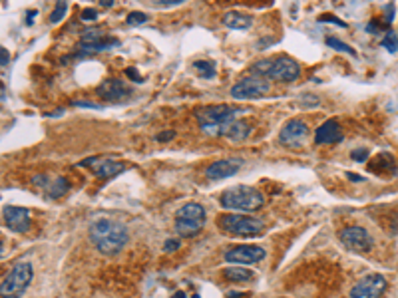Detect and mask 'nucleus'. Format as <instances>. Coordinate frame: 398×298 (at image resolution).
Segmentation results:
<instances>
[{
  "label": "nucleus",
  "instance_id": "nucleus-17",
  "mask_svg": "<svg viewBox=\"0 0 398 298\" xmlns=\"http://www.w3.org/2000/svg\"><path fill=\"white\" fill-rule=\"evenodd\" d=\"M342 129L337 119H327L323 121L317 131H315V143L317 145H333V143H341L342 141Z\"/></svg>",
  "mask_w": 398,
  "mask_h": 298
},
{
  "label": "nucleus",
  "instance_id": "nucleus-34",
  "mask_svg": "<svg viewBox=\"0 0 398 298\" xmlns=\"http://www.w3.org/2000/svg\"><path fill=\"white\" fill-rule=\"evenodd\" d=\"M175 137V131H164V133H160V135H156V139L158 141H170Z\"/></svg>",
  "mask_w": 398,
  "mask_h": 298
},
{
  "label": "nucleus",
  "instance_id": "nucleus-24",
  "mask_svg": "<svg viewBox=\"0 0 398 298\" xmlns=\"http://www.w3.org/2000/svg\"><path fill=\"white\" fill-rule=\"evenodd\" d=\"M327 46H331V48H335L337 52H344V54H348V56H356V52L350 48L348 44H344L342 40H339V38H335V36H329L327 38Z\"/></svg>",
  "mask_w": 398,
  "mask_h": 298
},
{
  "label": "nucleus",
  "instance_id": "nucleus-9",
  "mask_svg": "<svg viewBox=\"0 0 398 298\" xmlns=\"http://www.w3.org/2000/svg\"><path fill=\"white\" fill-rule=\"evenodd\" d=\"M386 290V280L380 274H368L360 278L348 292L350 298H380Z\"/></svg>",
  "mask_w": 398,
  "mask_h": 298
},
{
  "label": "nucleus",
  "instance_id": "nucleus-22",
  "mask_svg": "<svg viewBox=\"0 0 398 298\" xmlns=\"http://www.w3.org/2000/svg\"><path fill=\"white\" fill-rule=\"evenodd\" d=\"M223 276L231 282H247L253 278V272L249 268H241V266H229L223 270Z\"/></svg>",
  "mask_w": 398,
  "mask_h": 298
},
{
  "label": "nucleus",
  "instance_id": "nucleus-38",
  "mask_svg": "<svg viewBox=\"0 0 398 298\" xmlns=\"http://www.w3.org/2000/svg\"><path fill=\"white\" fill-rule=\"evenodd\" d=\"M171 298H185V294H183V292H175Z\"/></svg>",
  "mask_w": 398,
  "mask_h": 298
},
{
  "label": "nucleus",
  "instance_id": "nucleus-2",
  "mask_svg": "<svg viewBox=\"0 0 398 298\" xmlns=\"http://www.w3.org/2000/svg\"><path fill=\"white\" fill-rule=\"evenodd\" d=\"M90 241L98 248V252L106 256H114L125 248L129 241V233L123 223H117L112 219H98L90 227Z\"/></svg>",
  "mask_w": 398,
  "mask_h": 298
},
{
  "label": "nucleus",
  "instance_id": "nucleus-20",
  "mask_svg": "<svg viewBox=\"0 0 398 298\" xmlns=\"http://www.w3.org/2000/svg\"><path fill=\"white\" fill-rule=\"evenodd\" d=\"M368 169H370L372 173L380 175L382 179H388L390 175H394V173H396L394 157H392L390 153H380V155L374 159V163H370V165H368Z\"/></svg>",
  "mask_w": 398,
  "mask_h": 298
},
{
  "label": "nucleus",
  "instance_id": "nucleus-10",
  "mask_svg": "<svg viewBox=\"0 0 398 298\" xmlns=\"http://www.w3.org/2000/svg\"><path fill=\"white\" fill-rule=\"evenodd\" d=\"M119 40L115 38H108L106 34H102L100 30H86L78 42V56L82 54H94V52H104V50L117 46Z\"/></svg>",
  "mask_w": 398,
  "mask_h": 298
},
{
  "label": "nucleus",
  "instance_id": "nucleus-18",
  "mask_svg": "<svg viewBox=\"0 0 398 298\" xmlns=\"http://www.w3.org/2000/svg\"><path fill=\"white\" fill-rule=\"evenodd\" d=\"M96 94H98L100 98L108 99V101H121L123 98H129V96H131V90H129L123 82L110 78V80L102 82V84L96 88Z\"/></svg>",
  "mask_w": 398,
  "mask_h": 298
},
{
  "label": "nucleus",
  "instance_id": "nucleus-36",
  "mask_svg": "<svg viewBox=\"0 0 398 298\" xmlns=\"http://www.w3.org/2000/svg\"><path fill=\"white\" fill-rule=\"evenodd\" d=\"M183 0H156V4L158 6H177V4H181Z\"/></svg>",
  "mask_w": 398,
  "mask_h": 298
},
{
  "label": "nucleus",
  "instance_id": "nucleus-32",
  "mask_svg": "<svg viewBox=\"0 0 398 298\" xmlns=\"http://www.w3.org/2000/svg\"><path fill=\"white\" fill-rule=\"evenodd\" d=\"M179 247H181V241L170 239V241H166V245H164V250H166V252H173V250H177Z\"/></svg>",
  "mask_w": 398,
  "mask_h": 298
},
{
  "label": "nucleus",
  "instance_id": "nucleus-14",
  "mask_svg": "<svg viewBox=\"0 0 398 298\" xmlns=\"http://www.w3.org/2000/svg\"><path fill=\"white\" fill-rule=\"evenodd\" d=\"M307 137H309V125L299 117L289 119L279 131V141L287 147H299Z\"/></svg>",
  "mask_w": 398,
  "mask_h": 298
},
{
  "label": "nucleus",
  "instance_id": "nucleus-26",
  "mask_svg": "<svg viewBox=\"0 0 398 298\" xmlns=\"http://www.w3.org/2000/svg\"><path fill=\"white\" fill-rule=\"evenodd\" d=\"M125 22H127L129 26L146 24V22H148V14H144V12H129V14H127V18H125Z\"/></svg>",
  "mask_w": 398,
  "mask_h": 298
},
{
  "label": "nucleus",
  "instance_id": "nucleus-19",
  "mask_svg": "<svg viewBox=\"0 0 398 298\" xmlns=\"http://www.w3.org/2000/svg\"><path fill=\"white\" fill-rule=\"evenodd\" d=\"M34 183L36 185H40L48 195L52 199L56 197H62L66 191H68V181L64 179V177H54V179H48L46 175H38V177H34Z\"/></svg>",
  "mask_w": 398,
  "mask_h": 298
},
{
  "label": "nucleus",
  "instance_id": "nucleus-23",
  "mask_svg": "<svg viewBox=\"0 0 398 298\" xmlns=\"http://www.w3.org/2000/svg\"><path fill=\"white\" fill-rule=\"evenodd\" d=\"M193 66H195V70H197V74H199L201 78H213V76H215V64H213V62L199 60V62H195Z\"/></svg>",
  "mask_w": 398,
  "mask_h": 298
},
{
  "label": "nucleus",
  "instance_id": "nucleus-11",
  "mask_svg": "<svg viewBox=\"0 0 398 298\" xmlns=\"http://www.w3.org/2000/svg\"><path fill=\"white\" fill-rule=\"evenodd\" d=\"M80 165L88 167L94 175H98L102 179H112L117 173L125 171V163L119 159H112V157H88Z\"/></svg>",
  "mask_w": 398,
  "mask_h": 298
},
{
  "label": "nucleus",
  "instance_id": "nucleus-8",
  "mask_svg": "<svg viewBox=\"0 0 398 298\" xmlns=\"http://www.w3.org/2000/svg\"><path fill=\"white\" fill-rule=\"evenodd\" d=\"M269 90H271V86H269V82H267V80L251 76V78H243V80H239V82L231 88V98H235V99H257V98H263L265 94H269Z\"/></svg>",
  "mask_w": 398,
  "mask_h": 298
},
{
  "label": "nucleus",
  "instance_id": "nucleus-25",
  "mask_svg": "<svg viewBox=\"0 0 398 298\" xmlns=\"http://www.w3.org/2000/svg\"><path fill=\"white\" fill-rule=\"evenodd\" d=\"M380 46H382V48H386L388 52H396L398 50V36L392 32V30L384 32V38L380 40Z\"/></svg>",
  "mask_w": 398,
  "mask_h": 298
},
{
  "label": "nucleus",
  "instance_id": "nucleus-29",
  "mask_svg": "<svg viewBox=\"0 0 398 298\" xmlns=\"http://www.w3.org/2000/svg\"><path fill=\"white\" fill-rule=\"evenodd\" d=\"M319 22H331V24H337V26H341V28H346V22L339 20V18L333 16V14H323V16L319 18Z\"/></svg>",
  "mask_w": 398,
  "mask_h": 298
},
{
  "label": "nucleus",
  "instance_id": "nucleus-3",
  "mask_svg": "<svg viewBox=\"0 0 398 298\" xmlns=\"http://www.w3.org/2000/svg\"><path fill=\"white\" fill-rule=\"evenodd\" d=\"M251 74L263 80H277V82H295L301 74V66L289 56L263 58L251 66Z\"/></svg>",
  "mask_w": 398,
  "mask_h": 298
},
{
  "label": "nucleus",
  "instance_id": "nucleus-1",
  "mask_svg": "<svg viewBox=\"0 0 398 298\" xmlns=\"http://www.w3.org/2000/svg\"><path fill=\"white\" fill-rule=\"evenodd\" d=\"M201 129L207 135L227 137V139H245L249 135V125L237 117V109L227 103H213L199 107L195 111Z\"/></svg>",
  "mask_w": 398,
  "mask_h": 298
},
{
  "label": "nucleus",
  "instance_id": "nucleus-31",
  "mask_svg": "<svg viewBox=\"0 0 398 298\" xmlns=\"http://www.w3.org/2000/svg\"><path fill=\"white\" fill-rule=\"evenodd\" d=\"M72 105H76V107H90V109H100V107H102L100 103H94V101H84V99H74V101H72Z\"/></svg>",
  "mask_w": 398,
  "mask_h": 298
},
{
  "label": "nucleus",
  "instance_id": "nucleus-4",
  "mask_svg": "<svg viewBox=\"0 0 398 298\" xmlns=\"http://www.w3.org/2000/svg\"><path fill=\"white\" fill-rule=\"evenodd\" d=\"M219 203H221L223 209L239 211V213L247 215V213H255L257 209L263 207L265 195H263L259 189H255V187H249V185H235V187H229L227 191L221 193Z\"/></svg>",
  "mask_w": 398,
  "mask_h": 298
},
{
  "label": "nucleus",
  "instance_id": "nucleus-12",
  "mask_svg": "<svg viewBox=\"0 0 398 298\" xmlns=\"http://www.w3.org/2000/svg\"><path fill=\"white\" fill-rule=\"evenodd\" d=\"M339 237H341L342 245L352 252H368L374 245L372 237L362 227H346V229H342Z\"/></svg>",
  "mask_w": 398,
  "mask_h": 298
},
{
  "label": "nucleus",
  "instance_id": "nucleus-27",
  "mask_svg": "<svg viewBox=\"0 0 398 298\" xmlns=\"http://www.w3.org/2000/svg\"><path fill=\"white\" fill-rule=\"evenodd\" d=\"M68 12V4L66 2H58L56 4V8H54V12L50 14V22L52 24H58L62 18H64V14Z\"/></svg>",
  "mask_w": 398,
  "mask_h": 298
},
{
  "label": "nucleus",
  "instance_id": "nucleus-6",
  "mask_svg": "<svg viewBox=\"0 0 398 298\" xmlns=\"http://www.w3.org/2000/svg\"><path fill=\"white\" fill-rule=\"evenodd\" d=\"M205 225V209L203 205L189 201L175 211V233L183 239L195 237Z\"/></svg>",
  "mask_w": 398,
  "mask_h": 298
},
{
  "label": "nucleus",
  "instance_id": "nucleus-21",
  "mask_svg": "<svg viewBox=\"0 0 398 298\" xmlns=\"http://www.w3.org/2000/svg\"><path fill=\"white\" fill-rule=\"evenodd\" d=\"M221 22H223L227 28H231V30H247V28H251L253 18H251L249 14H243V12L231 10V12H227V14H223Z\"/></svg>",
  "mask_w": 398,
  "mask_h": 298
},
{
  "label": "nucleus",
  "instance_id": "nucleus-33",
  "mask_svg": "<svg viewBox=\"0 0 398 298\" xmlns=\"http://www.w3.org/2000/svg\"><path fill=\"white\" fill-rule=\"evenodd\" d=\"M8 62H10L8 50H6V48H0V64H2V68H6V66H8Z\"/></svg>",
  "mask_w": 398,
  "mask_h": 298
},
{
  "label": "nucleus",
  "instance_id": "nucleus-30",
  "mask_svg": "<svg viewBox=\"0 0 398 298\" xmlns=\"http://www.w3.org/2000/svg\"><path fill=\"white\" fill-rule=\"evenodd\" d=\"M96 18H98V10H94V8L82 10V20H84V22H94Z\"/></svg>",
  "mask_w": 398,
  "mask_h": 298
},
{
  "label": "nucleus",
  "instance_id": "nucleus-35",
  "mask_svg": "<svg viewBox=\"0 0 398 298\" xmlns=\"http://www.w3.org/2000/svg\"><path fill=\"white\" fill-rule=\"evenodd\" d=\"M125 74H127V76H129V78L134 80V82H138V84H142V76H140V74H138V72H136L134 68H127V70H125Z\"/></svg>",
  "mask_w": 398,
  "mask_h": 298
},
{
  "label": "nucleus",
  "instance_id": "nucleus-7",
  "mask_svg": "<svg viewBox=\"0 0 398 298\" xmlns=\"http://www.w3.org/2000/svg\"><path fill=\"white\" fill-rule=\"evenodd\" d=\"M219 229L227 235H235V237H253L263 233L265 223L257 217L251 215H243V213H225L219 217Z\"/></svg>",
  "mask_w": 398,
  "mask_h": 298
},
{
  "label": "nucleus",
  "instance_id": "nucleus-37",
  "mask_svg": "<svg viewBox=\"0 0 398 298\" xmlns=\"http://www.w3.org/2000/svg\"><path fill=\"white\" fill-rule=\"evenodd\" d=\"M346 177H348L350 181H358V183L364 181V177H362V175H356V173H346Z\"/></svg>",
  "mask_w": 398,
  "mask_h": 298
},
{
  "label": "nucleus",
  "instance_id": "nucleus-13",
  "mask_svg": "<svg viewBox=\"0 0 398 298\" xmlns=\"http://www.w3.org/2000/svg\"><path fill=\"white\" fill-rule=\"evenodd\" d=\"M267 256L265 248L257 247V245H237L231 247L223 252V258L227 262H235V264H255L259 260H263Z\"/></svg>",
  "mask_w": 398,
  "mask_h": 298
},
{
  "label": "nucleus",
  "instance_id": "nucleus-15",
  "mask_svg": "<svg viewBox=\"0 0 398 298\" xmlns=\"http://www.w3.org/2000/svg\"><path fill=\"white\" fill-rule=\"evenodd\" d=\"M2 217H4V223L10 231L14 233H26L30 229V211L24 209V207H4L2 211Z\"/></svg>",
  "mask_w": 398,
  "mask_h": 298
},
{
  "label": "nucleus",
  "instance_id": "nucleus-5",
  "mask_svg": "<svg viewBox=\"0 0 398 298\" xmlns=\"http://www.w3.org/2000/svg\"><path fill=\"white\" fill-rule=\"evenodd\" d=\"M32 276H34V270L28 260L14 262L10 270L2 276V284H0L2 298H20L28 288V284L32 282Z\"/></svg>",
  "mask_w": 398,
  "mask_h": 298
},
{
  "label": "nucleus",
  "instance_id": "nucleus-28",
  "mask_svg": "<svg viewBox=\"0 0 398 298\" xmlns=\"http://www.w3.org/2000/svg\"><path fill=\"white\" fill-rule=\"evenodd\" d=\"M368 155H370V151H368L366 147L352 149V151H350V157H352V161H366V159H368Z\"/></svg>",
  "mask_w": 398,
  "mask_h": 298
},
{
  "label": "nucleus",
  "instance_id": "nucleus-16",
  "mask_svg": "<svg viewBox=\"0 0 398 298\" xmlns=\"http://www.w3.org/2000/svg\"><path fill=\"white\" fill-rule=\"evenodd\" d=\"M243 167V159H239V157H231V159H217V161H213L211 165H207L205 167V177H209V179H227V177H233L239 169Z\"/></svg>",
  "mask_w": 398,
  "mask_h": 298
}]
</instances>
